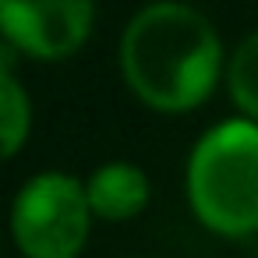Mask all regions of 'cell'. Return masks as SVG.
<instances>
[{
  "label": "cell",
  "instance_id": "7a4b0ae2",
  "mask_svg": "<svg viewBox=\"0 0 258 258\" xmlns=\"http://www.w3.org/2000/svg\"><path fill=\"white\" fill-rule=\"evenodd\" d=\"M187 202L195 216L223 233L258 230V124L223 120L209 127L187 159Z\"/></svg>",
  "mask_w": 258,
  "mask_h": 258
},
{
  "label": "cell",
  "instance_id": "52a82bcc",
  "mask_svg": "<svg viewBox=\"0 0 258 258\" xmlns=\"http://www.w3.org/2000/svg\"><path fill=\"white\" fill-rule=\"evenodd\" d=\"M29 120H32V110H29V96L25 89L18 85V78L11 71L0 75V124H4V156H15L29 135Z\"/></svg>",
  "mask_w": 258,
  "mask_h": 258
},
{
  "label": "cell",
  "instance_id": "3957f363",
  "mask_svg": "<svg viewBox=\"0 0 258 258\" xmlns=\"http://www.w3.org/2000/svg\"><path fill=\"white\" fill-rule=\"evenodd\" d=\"M89 195L60 170L36 173L15 198L11 230L25 258H75L89 237Z\"/></svg>",
  "mask_w": 258,
  "mask_h": 258
},
{
  "label": "cell",
  "instance_id": "5b68a950",
  "mask_svg": "<svg viewBox=\"0 0 258 258\" xmlns=\"http://www.w3.org/2000/svg\"><path fill=\"white\" fill-rule=\"evenodd\" d=\"M89 209L103 219H131L149 202V177L135 163H103L85 180Z\"/></svg>",
  "mask_w": 258,
  "mask_h": 258
},
{
  "label": "cell",
  "instance_id": "6da1fadb",
  "mask_svg": "<svg viewBox=\"0 0 258 258\" xmlns=\"http://www.w3.org/2000/svg\"><path fill=\"white\" fill-rule=\"evenodd\" d=\"M223 68L219 36L202 11L180 0H152L124 29L120 71L152 110L180 113L209 99Z\"/></svg>",
  "mask_w": 258,
  "mask_h": 258
},
{
  "label": "cell",
  "instance_id": "277c9868",
  "mask_svg": "<svg viewBox=\"0 0 258 258\" xmlns=\"http://www.w3.org/2000/svg\"><path fill=\"white\" fill-rule=\"evenodd\" d=\"M0 25L11 46L60 60L89 39L92 0H0Z\"/></svg>",
  "mask_w": 258,
  "mask_h": 258
},
{
  "label": "cell",
  "instance_id": "8992f818",
  "mask_svg": "<svg viewBox=\"0 0 258 258\" xmlns=\"http://www.w3.org/2000/svg\"><path fill=\"white\" fill-rule=\"evenodd\" d=\"M226 85L233 103L258 124V32L244 36L226 64Z\"/></svg>",
  "mask_w": 258,
  "mask_h": 258
}]
</instances>
